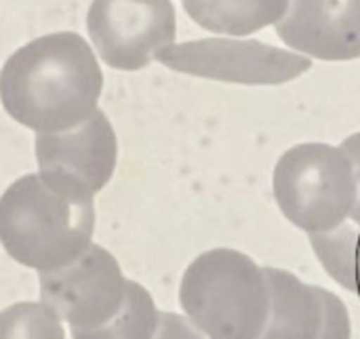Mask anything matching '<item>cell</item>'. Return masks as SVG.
Segmentation results:
<instances>
[{
	"mask_svg": "<svg viewBox=\"0 0 360 339\" xmlns=\"http://www.w3.org/2000/svg\"><path fill=\"white\" fill-rule=\"evenodd\" d=\"M188 17L217 36L245 38L276 25L291 0H181Z\"/></svg>",
	"mask_w": 360,
	"mask_h": 339,
	"instance_id": "11",
	"label": "cell"
},
{
	"mask_svg": "<svg viewBox=\"0 0 360 339\" xmlns=\"http://www.w3.org/2000/svg\"><path fill=\"white\" fill-rule=\"evenodd\" d=\"M93 230V196L40 173L19 177L0 196V243L25 268L49 272L72 264L89 249Z\"/></svg>",
	"mask_w": 360,
	"mask_h": 339,
	"instance_id": "2",
	"label": "cell"
},
{
	"mask_svg": "<svg viewBox=\"0 0 360 339\" xmlns=\"http://www.w3.org/2000/svg\"><path fill=\"white\" fill-rule=\"evenodd\" d=\"M0 339H65V333L51 308L19 302L0 312Z\"/></svg>",
	"mask_w": 360,
	"mask_h": 339,
	"instance_id": "14",
	"label": "cell"
},
{
	"mask_svg": "<svg viewBox=\"0 0 360 339\" xmlns=\"http://www.w3.org/2000/svg\"><path fill=\"white\" fill-rule=\"evenodd\" d=\"M274 30L287 49L310 59H360V0H291Z\"/></svg>",
	"mask_w": 360,
	"mask_h": 339,
	"instance_id": "10",
	"label": "cell"
},
{
	"mask_svg": "<svg viewBox=\"0 0 360 339\" xmlns=\"http://www.w3.org/2000/svg\"><path fill=\"white\" fill-rule=\"evenodd\" d=\"M272 194L281 213L306 234L331 232L352 217L356 173L342 146L306 141L274 165Z\"/></svg>",
	"mask_w": 360,
	"mask_h": 339,
	"instance_id": "4",
	"label": "cell"
},
{
	"mask_svg": "<svg viewBox=\"0 0 360 339\" xmlns=\"http://www.w3.org/2000/svg\"><path fill=\"white\" fill-rule=\"evenodd\" d=\"M36 160L44 179L95 196L116 171L118 139L108 116L95 110L78 127L36 133Z\"/></svg>",
	"mask_w": 360,
	"mask_h": 339,
	"instance_id": "8",
	"label": "cell"
},
{
	"mask_svg": "<svg viewBox=\"0 0 360 339\" xmlns=\"http://www.w3.org/2000/svg\"><path fill=\"white\" fill-rule=\"evenodd\" d=\"M160 312L146 287L129 281L122 308L105 325L91 331H72V339H154Z\"/></svg>",
	"mask_w": 360,
	"mask_h": 339,
	"instance_id": "13",
	"label": "cell"
},
{
	"mask_svg": "<svg viewBox=\"0 0 360 339\" xmlns=\"http://www.w3.org/2000/svg\"><path fill=\"white\" fill-rule=\"evenodd\" d=\"M86 30L101 61L137 72L175 42L177 13L171 0H93Z\"/></svg>",
	"mask_w": 360,
	"mask_h": 339,
	"instance_id": "6",
	"label": "cell"
},
{
	"mask_svg": "<svg viewBox=\"0 0 360 339\" xmlns=\"http://www.w3.org/2000/svg\"><path fill=\"white\" fill-rule=\"evenodd\" d=\"M154 339H207L190 321L188 316L175 312H160V323Z\"/></svg>",
	"mask_w": 360,
	"mask_h": 339,
	"instance_id": "15",
	"label": "cell"
},
{
	"mask_svg": "<svg viewBox=\"0 0 360 339\" xmlns=\"http://www.w3.org/2000/svg\"><path fill=\"white\" fill-rule=\"evenodd\" d=\"M342 148L346 150V154H348L350 160H352V167H354V173H356V186H359L356 205H354V211H352L350 222H354L356 226H360V131L359 133L348 135V137L342 141Z\"/></svg>",
	"mask_w": 360,
	"mask_h": 339,
	"instance_id": "16",
	"label": "cell"
},
{
	"mask_svg": "<svg viewBox=\"0 0 360 339\" xmlns=\"http://www.w3.org/2000/svg\"><path fill=\"white\" fill-rule=\"evenodd\" d=\"M38 274L42 304L76 331L105 325L122 308L129 289L116 257L93 243L72 264Z\"/></svg>",
	"mask_w": 360,
	"mask_h": 339,
	"instance_id": "7",
	"label": "cell"
},
{
	"mask_svg": "<svg viewBox=\"0 0 360 339\" xmlns=\"http://www.w3.org/2000/svg\"><path fill=\"white\" fill-rule=\"evenodd\" d=\"M103 74L76 32L40 36L17 49L0 72V101L8 116L36 133L78 127L95 110Z\"/></svg>",
	"mask_w": 360,
	"mask_h": 339,
	"instance_id": "1",
	"label": "cell"
},
{
	"mask_svg": "<svg viewBox=\"0 0 360 339\" xmlns=\"http://www.w3.org/2000/svg\"><path fill=\"white\" fill-rule=\"evenodd\" d=\"M266 276L272 308L259 339H352V319L340 295L283 268L266 266Z\"/></svg>",
	"mask_w": 360,
	"mask_h": 339,
	"instance_id": "9",
	"label": "cell"
},
{
	"mask_svg": "<svg viewBox=\"0 0 360 339\" xmlns=\"http://www.w3.org/2000/svg\"><path fill=\"white\" fill-rule=\"evenodd\" d=\"M323 270L346 291L360 295V226L346 222L331 232L308 234Z\"/></svg>",
	"mask_w": 360,
	"mask_h": 339,
	"instance_id": "12",
	"label": "cell"
},
{
	"mask_svg": "<svg viewBox=\"0 0 360 339\" xmlns=\"http://www.w3.org/2000/svg\"><path fill=\"white\" fill-rule=\"evenodd\" d=\"M156 61L179 74L247 87L285 84L312 68L310 57L291 49L232 36L173 42L158 51Z\"/></svg>",
	"mask_w": 360,
	"mask_h": 339,
	"instance_id": "5",
	"label": "cell"
},
{
	"mask_svg": "<svg viewBox=\"0 0 360 339\" xmlns=\"http://www.w3.org/2000/svg\"><path fill=\"white\" fill-rule=\"evenodd\" d=\"M179 304L207 339H259L272 308L266 268L238 249H209L186 268Z\"/></svg>",
	"mask_w": 360,
	"mask_h": 339,
	"instance_id": "3",
	"label": "cell"
}]
</instances>
